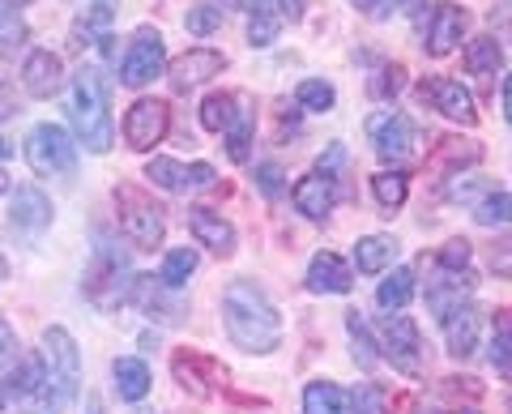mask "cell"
<instances>
[{
  "mask_svg": "<svg viewBox=\"0 0 512 414\" xmlns=\"http://www.w3.org/2000/svg\"><path fill=\"white\" fill-rule=\"evenodd\" d=\"M111 376H116V393L124 402H141V397L150 393V368L141 359H116L111 363Z\"/></svg>",
  "mask_w": 512,
  "mask_h": 414,
  "instance_id": "cell-26",
  "label": "cell"
},
{
  "mask_svg": "<svg viewBox=\"0 0 512 414\" xmlns=\"http://www.w3.org/2000/svg\"><path fill=\"white\" fill-rule=\"evenodd\" d=\"M167 291H171V286H167L163 278L154 282L150 274H137L133 295H128V299H133V304L146 312V316H158L163 325H180L188 308H184V299H180V295H167Z\"/></svg>",
  "mask_w": 512,
  "mask_h": 414,
  "instance_id": "cell-15",
  "label": "cell"
},
{
  "mask_svg": "<svg viewBox=\"0 0 512 414\" xmlns=\"http://www.w3.org/2000/svg\"><path fill=\"white\" fill-rule=\"evenodd\" d=\"M167 129H171V107L163 99H137L124 116V141L141 154L154 150L167 137Z\"/></svg>",
  "mask_w": 512,
  "mask_h": 414,
  "instance_id": "cell-10",
  "label": "cell"
},
{
  "mask_svg": "<svg viewBox=\"0 0 512 414\" xmlns=\"http://www.w3.org/2000/svg\"><path fill=\"white\" fill-rule=\"evenodd\" d=\"M218 5H222V9H227V5H239V0H218Z\"/></svg>",
  "mask_w": 512,
  "mask_h": 414,
  "instance_id": "cell-56",
  "label": "cell"
},
{
  "mask_svg": "<svg viewBox=\"0 0 512 414\" xmlns=\"http://www.w3.org/2000/svg\"><path fill=\"white\" fill-rule=\"evenodd\" d=\"M333 197H338L333 193V180L329 175H320V171L303 175V180H295V188H291V201H295V210L303 218H329Z\"/></svg>",
  "mask_w": 512,
  "mask_h": 414,
  "instance_id": "cell-22",
  "label": "cell"
},
{
  "mask_svg": "<svg viewBox=\"0 0 512 414\" xmlns=\"http://www.w3.org/2000/svg\"><path fill=\"white\" fill-rule=\"evenodd\" d=\"M22 86L35 94V99H52V94L64 86V65H60V56L52 52H30L26 56V65H22Z\"/></svg>",
  "mask_w": 512,
  "mask_h": 414,
  "instance_id": "cell-20",
  "label": "cell"
},
{
  "mask_svg": "<svg viewBox=\"0 0 512 414\" xmlns=\"http://www.w3.org/2000/svg\"><path fill=\"white\" fill-rule=\"evenodd\" d=\"M491 363L504 380H512V312L495 316V338H491Z\"/></svg>",
  "mask_w": 512,
  "mask_h": 414,
  "instance_id": "cell-34",
  "label": "cell"
},
{
  "mask_svg": "<svg viewBox=\"0 0 512 414\" xmlns=\"http://www.w3.org/2000/svg\"><path fill=\"white\" fill-rule=\"evenodd\" d=\"M197 274V252L192 248H175V252H167L163 257V269H158V278H163L171 291H180V286Z\"/></svg>",
  "mask_w": 512,
  "mask_h": 414,
  "instance_id": "cell-35",
  "label": "cell"
},
{
  "mask_svg": "<svg viewBox=\"0 0 512 414\" xmlns=\"http://www.w3.org/2000/svg\"><path fill=\"white\" fill-rule=\"evenodd\" d=\"M0 22H5V0H0Z\"/></svg>",
  "mask_w": 512,
  "mask_h": 414,
  "instance_id": "cell-59",
  "label": "cell"
},
{
  "mask_svg": "<svg viewBox=\"0 0 512 414\" xmlns=\"http://www.w3.org/2000/svg\"><path fill=\"white\" fill-rule=\"evenodd\" d=\"M453 414H470V410H453Z\"/></svg>",
  "mask_w": 512,
  "mask_h": 414,
  "instance_id": "cell-60",
  "label": "cell"
},
{
  "mask_svg": "<svg viewBox=\"0 0 512 414\" xmlns=\"http://www.w3.org/2000/svg\"><path fill=\"white\" fill-rule=\"evenodd\" d=\"M372 197L380 205V214H397L406 205V197H410V175H402V171L372 175Z\"/></svg>",
  "mask_w": 512,
  "mask_h": 414,
  "instance_id": "cell-28",
  "label": "cell"
},
{
  "mask_svg": "<svg viewBox=\"0 0 512 414\" xmlns=\"http://www.w3.org/2000/svg\"><path fill=\"white\" fill-rule=\"evenodd\" d=\"M163 69H167L163 35H158V30H150V26H141L137 35H133V43H128L124 60H120V82L133 86V90H141L146 82H154V77L163 73Z\"/></svg>",
  "mask_w": 512,
  "mask_h": 414,
  "instance_id": "cell-9",
  "label": "cell"
},
{
  "mask_svg": "<svg viewBox=\"0 0 512 414\" xmlns=\"http://www.w3.org/2000/svg\"><path fill=\"white\" fill-rule=\"evenodd\" d=\"M363 129L376 141V154L384 158V163H406V158L414 154V141H419V129L410 124V116H402V111H393V107L372 111Z\"/></svg>",
  "mask_w": 512,
  "mask_h": 414,
  "instance_id": "cell-7",
  "label": "cell"
},
{
  "mask_svg": "<svg viewBox=\"0 0 512 414\" xmlns=\"http://www.w3.org/2000/svg\"><path fill=\"white\" fill-rule=\"evenodd\" d=\"M478 193H491V188H487V180H478V175H466V180H457L453 188H448V197H453V201H474Z\"/></svg>",
  "mask_w": 512,
  "mask_h": 414,
  "instance_id": "cell-47",
  "label": "cell"
},
{
  "mask_svg": "<svg viewBox=\"0 0 512 414\" xmlns=\"http://www.w3.org/2000/svg\"><path fill=\"white\" fill-rule=\"evenodd\" d=\"M188 231L197 235V244H205L214 257H231L235 252V227L222 214H214L210 205H192L188 210Z\"/></svg>",
  "mask_w": 512,
  "mask_h": 414,
  "instance_id": "cell-18",
  "label": "cell"
},
{
  "mask_svg": "<svg viewBox=\"0 0 512 414\" xmlns=\"http://www.w3.org/2000/svg\"><path fill=\"white\" fill-rule=\"evenodd\" d=\"M406 86V69L402 65H384L372 82H367V90H372V99H393L397 90Z\"/></svg>",
  "mask_w": 512,
  "mask_h": 414,
  "instance_id": "cell-41",
  "label": "cell"
},
{
  "mask_svg": "<svg viewBox=\"0 0 512 414\" xmlns=\"http://www.w3.org/2000/svg\"><path fill=\"white\" fill-rule=\"evenodd\" d=\"M222 325H227L231 342L248 355H269L282 346V316L261 286L248 278H235L222 291Z\"/></svg>",
  "mask_w": 512,
  "mask_h": 414,
  "instance_id": "cell-1",
  "label": "cell"
},
{
  "mask_svg": "<svg viewBox=\"0 0 512 414\" xmlns=\"http://www.w3.org/2000/svg\"><path fill=\"white\" fill-rule=\"evenodd\" d=\"M77 141L90 154H107L111 141H116V129H111V111H107V86L99 69H82L73 77V103H69Z\"/></svg>",
  "mask_w": 512,
  "mask_h": 414,
  "instance_id": "cell-2",
  "label": "cell"
},
{
  "mask_svg": "<svg viewBox=\"0 0 512 414\" xmlns=\"http://www.w3.org/2000/svg\"><path fill=\"white\" fill-rule=\"evenodd\" d=\"M419 99L427 107H436L444 120H453V124H478V107H474V94L453 82V77H427V82H419Z\"/></svg>",
  "mask_w": 512,
  "mask_h": 414,
  "instance_id": "cell-11",
  "label": "cell"
},
{
  "mask_svg": "<svg viewBox=\"0 0 512 414\" xmlns=\"http://www.w3.org/2000/svg\"><path fill=\"white\" fill-rule=\"evenodd\" d=\"M256 184H261L265 197H278L282 193V167L278 163H261L256 167Z\"/></svg>",
  "mask_w": 512,
  "mask_h": 414,
  "instance_id": "cell-46",
  "label": "cell"
},
{
  "mask_svg": "<svg viewBox=\"0 0 512 414\" xmlns=\"http://www.w3.org/2000/svg\"><path fill=\"white\" fill-rule=\"evenodd\" d=\"M410 299H414V269H393V274L380 282V291H376V304L384 312H402Z\"/></svg>",
  "mask_w": 512,
  "mask_h": 414,
  "instance_id": "cell-31",
  "label": "cell"
},
{
  "mask_svg": "<svg viewBox=\"0 0 512 414\" xmlns=\"http://www.w3.org/2000/svg\"><path fill=\"white\" fill-rule=\"evenodd\" d=\"M265 5H278V18H291V22L303 18V0H265Z\"/></svg>",
  "mask_w": 512,
  "mask_h": 414,
  "instance_id": "cell-51",
  "label": "cell"
},
{
  "mask_svg": "<svg viewBox=\"0 0 512 414\" xmlns=\"http://www.w3.org/2000/svg\"><path fill=\"white\" fill-rule=\"evenodd\" d=\"M5 188H9V175H5V171H0V193H5Z\"/></svg>",
  "mask_w": 512,
  "mask_h": 414,
  "instance_id": "cell-55",
  "label": "cell"
},
{
  "mask_svg": "<svg viewBox=\"0 0 512 414\" xmlns=\"http://www.w3.org/2000/svg\"><path fill=\"white\" fill-rule=\"evenodd\" d=\"M86 414H107V410H103V402H99V397H90V402H86Z\"/></svg>",
  "mask_w": 512,
  "mask_h": 414,
  "instance_id": "cell-53",
  "label": "cell"
},
{
  "mask_svg": "<svg viewBox=\"0 0 512 414\" xmlns=\"http://www.w3.org/2000/svg\"><path fill=\"white\" fill-rule=\"evenodd\" d=\"M47 389V368L39 355H26L22 368L9 376V397H39Z\"/></svg>",
  "mask_w": 512,
  "mask_h": 414,
  "instance_id": "cell-33",
  "label": "cell"
},
{
  "mask_svg": "<svg viewBox=\"0 0 512 414\" xmlns=\"http://www.w3.org/2000/svg\"><path fill=\"white\" fill-rule=\"evenodd\" d=\"M9 222H13L18 231H43V227H52V201H47L43 188L22 184L18 193H13Z\"/></svg>",
  "mask_w": 512,
  "mask_h": 414,
  "instance_id": "cell-21",
  "label": "cell"
},
{
  "mask_svg": "<svg viewBox=\"0 0 512 414\" xmlns=\"http://www.w3.org/2000/svg\"><path fill=\"white\" fill-rule=\"evenodd\" d=\"M346 329H350V338H355V363H359L363 372H372L376 359H380V350H376V342H372V333H367V325L359 321V312L346 316Z\"/></svg>",
  "mask_w": 512,
  "mask_h": 414,
  "instance_id": "cell-40",
  "label": "cell"
},
{
  "mask_svg": "<svg viewBox=\"0 0 512 414\" xmlns=\"http://www.w3.org/2000/svg\"><path fill=\"white\" fill-rule=\"evenodd\" d=\"M252 120H256V107H252V99L244 94V107H239V120L231 124L227 133V154H231V163H248V146H252Z\"/></svg>",
  "mask_w": 512,
  "mask_h": 414,
  "instance_id": "cell-32",
  "label": "cell"
},
{
  "mask_svg": "<svg viewBox=\"0 0 512 414\" xmlns=\"http://www.w3.org/2000/svg\"><path fill=\"white\" fill-rule=\"evenodd\" d=\"M474 222L478 227H508L512 222V193H487L474 205Z\"/></svg>",
  "mask_w": 512,
  "mask_h": 414,
  "instance_id": "cell-36",
  "label": "cell"
},
{
  "mask_svg": "<svg viewBox=\"0 0 512 414\" xmlns=\"http://www.w3.org/2000/svg\"><path fill=\"white\" fill-rule=\"evenodd\" d=\"M43 368H47V402L64 410L82 393V350H77L73 333L52 325L43 333Z\"/></svg>",
  "mask_w": 512,
  "mask_h": 414,
  "instance_id": "cell-3",
  "label": "cell"
},
{
  "mask_svg": "<svg viewBox=\"0 0 512 414\" xmlns=\"http://www.w3.org/2000/svg\"><path fill=\"white\" fill-rule=\"evenodd\" d=\"M222 9L218 0H205V5H192L188 9V18H184V26H188V35H197V39H205V35H214V30L222 26Z\"/></svg>",
  "mask_w": 512,
  "mask_h": 414,
  "instance_id": "cell-39",
  "label": "cell"
},
{
  "mask_svg": "<svg viewBox=\"0 0 512 414\" xmlns=\"http://www.w3.org/2000/svg\"><path fill=\"white\" fill-rule=\"evenodd\" d=\"M504 116H508V124H512V73L504 77Z\"/></svg>",
  "mask_w": 512,
  "mask_h": 414,
  "instance_id": "cell-52",
  "label": "cell"
},
{
  "mask_svg": "<svg viewBox=\"0 0 512 414\" xmlns=\"http://www.w3.org/2000/svg\"><path fill=\"white\" fill-rule=\"evenodd\" d=\"M491 269H495V274H504V278H512V240L491 248Z\"/></svg>",
  "mask_w": 512,
  "mask_h": 414,
  "instance_id": "cell-48",
  "label": "cell"
},
{
  "mask_svg": "<svg viewBox=\"0 0 512 414\" xmlns=\"http://www.w3.org/2000/svg\"><path fill=\"white\" fill-rule=\"evenodd\" d=\"M278 30H282V18L261 0V5L252 9V18H248V43L252 47H269V43L278 39Z\"/></svg>",
  "mask_w": 512,
  "mask_h": 414,
  "instance_id": "cell-37",
  "label": "cell"
},
{
  "mask_svg": "<svg viewBox=\"0 0 512 414\" xmlns=\"http://www.w3.org/2000/svg\"><path fill=\"white\" fill-rule=\"evenodd\" d=\"M116 210H120V231L128 244L137 248H158L167 235V218L163 205H158L146 188L137 184H116Z\"/></svg>",
  "mask_w": 512,
  "mask_h": 414,
  "instance_id": "cell-4",
  "label": "cell"
},
{
  "mask_svg": "<svg viewBox=\"0 0 512 414\" xmlns=\"http://www.w3.org/2000/svg\"><path fill=\"white\" fill-rule=\"evenodd\" d=\"M500 65H504V47H500V39H495V35H478V39L466 43V69L470 73L491 77Z\"/></svg>",
  "mask_w": 512,
  "mask_h": 414,
  "instance_id": "cell-29",
  "label": "cell"
},
{
  "mask_svg": "<svg viewBox=\"0 0 512 414\" xmlns=\"http://www.w3.org/2000/svg\"><path fill=\"white\" fill-rule=\"evenodd\" d=\"M380 346H384V355L393 359L397 372H406V376L423 372V333L410 316H402V312L384 316L380 321Z\"/></svg>",
  "mask_w": 512,
  "mask_h": 414,
  "instance_id": "cell-8",
  "label": "cell"
},
{
  "mask_svg": "<svg viewBox=\"0 0 512 414\" xmlns=\"http://www.w3.org/2000/svg\"><path fill=\"white\" fill-rule=\"evenodd\" d=\"M295 103L303 111H333V103H338V90H333L329 82H320V77H308V82H299Z\"/></svg>",
  "mask_w": 512,
  "mask_h": 414,
  "instance_id": "cell-38",
  "label": "cell"
},
{
  "mask_svg": "<svg viewBox=\"0 0 512 414\" xmlns=\"http://www.w3.org/2000/svg\"><path fill=\"white\" fill-rule=\"evenodd\" d=\"M5 269H9V265H5V257H0V278H5Z\"/></svg>",
  "mask_w": 512,
  "mask_h": 414,
  "instance_id": "cell-58",
  "label": "cell"
},
{
  "mask_svg": "<svg viewBox=\"0 0 512 414\" xmlns=\"http://www.w3.org/2000/svg\"><path fill=\"white\" fill-rule=\"evenodd\" d=\"M355 9H363L367 18H389V13L397 9V0H350Z\"/></svg>",
  "mask_w": 512,
  "mask_h": 414,
  "instance_id": "cell-49",
  "label": "cell"
},
{
  "mask_svg": "<svg viewBox=\"0 0 512 414\" xmlns=\"http://www.w3.org/2000/svg\"><path fill=\"white\" fill-rule=\"evenodd\" d=\"M5 5H30V0H5Z\"/></svg>",
  "mask_w": 512,
  "mask_h": 414,
  "instance_id": "cell-57",
  "label": "cell"
},
{
  "mask_svg": "<svg viewBox=\"0 0 512 414\" xmlns=\"http://www.w3.org/2000/svg\"><path fill=\"white\" fill-rule=\"evenodd\" d=\"M397 261V240L389 235H363L355 244V269L359 274H384Z\"/></svg>",
  "mask_w": 512,
  "mask_h": 414,
  "instance_id": "cell-25",
  "label": "cell"
},
{
  "mask_svg": "<svg viewBox=\"0 0 512 414\" xmlns=\"http://www.w3.org/2000/svg\"><path fill=\"white\" fill-rule=\"evenodd\" d=\"M355 286V274L350 265L338 257V252H316L312 265H308V291L316 295H346Z\"/></svg>",
  "mask_w": 512,
  "mask_h": 414,
  "instance_id": "cell-19",
  "label": "cell"
},
{
  "mask_svg": "<svg viewBox=\"0 0 512 414\" xmlns=\"http://www.w3.org/2000/svg\"><path fill=\"white\" fill-rule=\"evenodd\" d=\"M444 338H448V355L453 359H470L478 350V333H483V312L474 304H457L444 316Z\"/></svg>",
  "mask_w": 512,
  "mask_h": 414,
  "instance_id": "cell-17",
  "label": "cell"
},
{
  "mask_svg": "<svg viewBox=\"0 0 512 414\" xmlns=\"http://www.w3.org/2000/svg\"><path fill=\"white\" fill-rule=\"evenodd\" d=\"M26 163L39 175H69L77 167V146L64 124H35L26 137Z\"/></svg>",
  "mask_w": 512,
  "mask_h": 414,
  "instance_id": "cell-6",
  "label": "cell"
},
{
  "mask_svg": "<svg viewBox=\"0 0 512 414\" xmlns=\"http://www.w3.org/2000/svg\"><path fill=\"white\" fill-rule=\"evenodd\" d=\"M146 175L158 184V188H167V193H192V188H210L214 184V167L210 163H175V158H150V167Z\"/></svg>",
  "mask_w": 512,
  "mask_h": 414,
  "instance_id": "cell-16",
  "label": "cell"
},
{
  "mask_svg": "<svg viewBox=\"0 0 512 414\" xmlns=\"http://www.w3.org/2000/svg\"><path fill=\"white\" fill-rule=\"evenodd\" d=\"M342 163H346V146L342 141H333V146L320 154V163H316V171L320 175H329V180H338V171H342Z\"/></svg>",
  "mask_w": 512,
  "mask_h": 414,
  "instance_id": "cell-45",
  "label": "cell"
},
{
  "mask_svg": "<svg viewBox=\"0 0 512 414\" xmlns=\"http://www.w3.org/2000/svg\"><path fill=\"white\" fill-rule=\"evenodd\" d=\"M350 410L355 414H384V389L367 380V385H359L355 397H350Z\"/></svg>",
  "mask_w": 512,
  "mask_h": 414,
  "instance_id": "cell-42",
  "label": "cell"
},
{
  "mask_svg": "<svg viewBox=\"0 0 512 414\" xmlns=\"http://www.w3.org/2000/svg\"><path fill=\"white\" fill-rule=\"evenodd\" d=\"M483 158V146L478 141H461V137H440L436 150H431L427 167L431 171H461L466 163H478Z\"/></svg>",
  "mask_w": 512,
  "mask_h": 414,
  "instance_id": "cell-24",
  "label": "cell"
},
{
  "mask_svg": "<svg viewBox=\"0 0 512 414\" xmlns=\"http://www.w3.org/2000/svg\"><path fill=\"white\" fill-rule=\"evenodd\" d=\"M436 265H444V269H466V265H470V240H448V244L440 248Z\"/></svg>",
  "mask_w": 512,
  "mask_h": 414,
  "instance_id": "cell-44",
  "label": "cell"
},
{
  "mask_svg": "<svg viewBox=\"0 0 512 414\" xmlns=\"http://www.w3.org/2000/svg\"><path fill=\"white\" fill-rule=\"evenodd\" d=\"M18 355V338H13V325L9 321H0V368Z\"/></svg>",
  "mask_w": 512,
  "mask_h": 414,
  "instance_id": "cell-50",
  "label": "cell"
},
{
  "mask_svg": "<svg viewBox=\"0 0 512 414\" xmlns=\"http://www.w3.org/2000/svg\"><path fill=\"white\" fill-rule=\"evenodd\" d=\"M133 282L137 274L128 269V257L116 244H99L94 248V261L86 269V295L94 299L99 308H116L133 295Z\"/></svg>",
  "mask_w": 512,
  "mask_h": 414,
  "instance_id": "cell-5",
  "label": "cell"
},
{
  "mask_svg": "<svg viewBox=\"0 0 512 414\" xmlns=\"http://www.w3.org/2000/svg\"><path fill=\"white\" fill-rule=\"evenodd\" d=\"M171 368H175V380L192 393V397H210L214 389L205 385V380H218V376H227L218 368V363H210V359H201V355H188V350H180V355L171 359Z\"/></svg>",
  "mask_w": 512,
  "mask_h": 414,
  "instance_id": "cell-23",
  "label": "cell"
},
{
  "mask_svg": "<svg viewBox=\"0 0 512 414\" xmlns=\"http://www.w3.org/2000/svg\"><path fill=\"white\" fill-rule=\"evenodd\" d=\"M239 107H244V94H210V99L201 103V124L210 133H227L231 124L239 120Z\"/></svg>",
  "mask_w": 512,
  "mask_h": 414,
  "instance_id": "cell-27",
  "label": "cell"
},
{
  "mask_svg": "<svg viewBox=\"0 0 512 414\" xmlns=\"http://www.w3.org/2000/svg\"><path fill=\"white\" fill-rule=\"evenodd\" d=\"M9 154H13V146H9L5 137H0V158H9Z\"/></svg>",
  "mask_w": 512,
  "mask_h": 414,
  "instance_id": "cell-54",
  "label": "cell"
},
{
  "mask_svg": "<svg viewBox=\"0 0 512 414\" xmlns=\"http://www.w3.org/2000/svg\"><path fill=\"white\" fill-rule=\"evenodd\" d=\"M466 26H470V13L453 5V0H440L436 9H431V18H427V39H423V52L427 56H448L453 47L466 39Z\"/></svg>",
  "mask_w": 512,
  "mask_h": 414,
  "instance_id": "cell-12",
  "label": "cell"
},
{
  "mask_svg": "<svg viewBox=\"0 0 512 414\" xmlns=\"http://www.w3.org/2000/svg\"><path fill=\"white\" fill-rule=\"evenodd\" d=\"M22 43H26V26L18 18H5L0 22V56H18L22 52Z\"/></svg>",
  "mask_w": 512,
  "mask_h": 414,
  "instance_id": "cell-43",
  "label": "cell"
},
{
  "mask_svg": "<svg viewBox=\"0 0 512 414\" xmlns=\"http://www.w3.org/2000/svg\"><path fill=\"white\" fill-rule=\"evenodd\" d=\"M303 414H350L346 393L338 385H329V380H312L303 389Z\"/></svg>",
  "mask_w": 512,
  "mask_h": 414,
  "instance_id": "cell-30",
  "label": "cell"
},
{
  "mask_svg": "<svg viewBox=\"0 0 512 414\" xmlns=\"http://www.w3.org/2000/svg\"><path fill=\"white\" fill-rule=\"evenodd\" d=\"M474 286H478V278L470 274V269H444L440 265V274L427 278V308L436 312V321H444L457 304H470Z\"/></svg>",
  "mask_w": 512,
  "mask_h": 414,
  "instance_id": "cell-14",
  "label": "cell"
},
{
  "mask_svg": "<svg viewBox=\"0 0 512 414\" xmlns=\"http://www.w3.org/2000/svg\"><path fill=\"white\" fill-rule=\"evenodd\" d=\"M222 69H227V56H222V52H214V47H188L184 56L171 60L167 77H171V90L184 94V90H197L205 82H214Z\"/></svg>",
  "mask_w": 512,
  "mask_h": 414,
  "instance_id": "cell-13",
  "label": "cell"
},
{
  "mask_svg": "<svg viewBox=\"0 0 512 414\" xmlns=\"http://www.w3.org/2000/svg\"><path fill=\"white\" fill-rule=\"evenodd\" d=\"M508 410H512V406H508Z\"/></svg>",
  "mask_w": 512,
  "mask_h": 414,
  "instance_id": "cell-61",
  "label": "cell"
}]
</instances>
